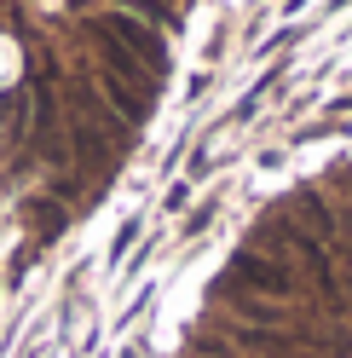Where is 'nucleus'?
Segmentation results:
<instances>
[{
    "instance_id": "f257e3e1",
    "label": "nucleus",
    "mask_w": 352,
    "mask_h": 358,
    "mask_svg": "<svg viewBox=\"0 0 352 358\" xmlns=\"http://www.w3.org/2000/svg\"><path fill=\"white\" fill-rule=\"evenodd\" d=\"M231 289H243V295H260V301H277V306H306L312 301V289L306 278L295 272L289 260L277 255H260V249H237L231 255Z\"/></svg>"
},
{
    "instance_id": "f03ea898",
    "label": "nucleus",
    "mask_w": 352,
    "mask_h": 358,
    "mask_svg": "<svg viewBox=\"0 0 352 358\" xmlns=\"http://www.w3.org/2000/svg\"><path fill=\"white\" fill-rule=\"evenodd\" d=\"M87 29H98V35L116 41V47H127V52H133L156 81L168 76V41H162L156 24H145V17H127V12L110 6V12H98V17H87Z\"/></svg>"
},
{
    "instance_id": "7ed1b4c3",
    "label": "nucleus",
    "mask_w": 352,
    "mask_h": 358,
    "mask_svg": "<svg viewBox=\"0 0 352 358\" xmlns=\"http://www.w3.org/2000/svg\"><path fill=\"white\" fill-rule=\"evenodd\" d=\"M87 35H93V47H98V58H104V76H116L122 87H133L139 99H156V76H150L133 52H127V47H116V41H110V35H98V29H87Z\"/></svg>"
},
{
    "instance_id": "20e7f679",
    "label": "nucleus",
    "mask_w": 352,
    "mask_h": 358,
    "mask_svg": "<svg viewBox=\"0 0 352 358\" xmlns=\"http://www.w3.org/2000/svg\"><path fill=\"white\" fill-rule=\"evenodd\" d=\"M116 12H127V17H145V24H156V29H173V0H110Z\"/></svg>"
}]
</instances>
